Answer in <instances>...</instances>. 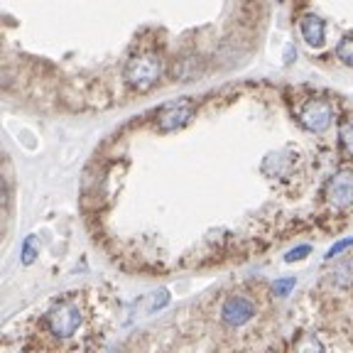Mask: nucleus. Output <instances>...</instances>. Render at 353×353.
<instances>
[{
    "label": "nucleus",
    "mask_w": 353,
    "mask_h": 353,
    "mask_svg": "<svg viewBox=\"0 0 353 353\" xmlns=\"http://www.w3.org/2000/svg\"><path fill=\"white\" fill-rule=\"evenodd\" d=\"M194 118V101L182 96V99L167 101L160 110H157V128L162 132H174L184 128Z\"/></svg>",
    "instance_id": "obj_3"
},
{
    "label": "nucleus",
    "mask_w": 353,
    "mask_h": 353,
    "mask_svg": "<svg viewBox=\"0 0 353 353\" xmlns=\"http://www.w3.org/2000/svg\"><path fill=\"white\" fill-rule=\"evenodd\" d=\"M309 253H312V245H297L294 250L285 253V263H299V260L309 258Z\"/></svg>",
    "instance_id": "obj_15"
},
{
    "label": "nucleus",
    "mask_w": 353,
    "mask_h": 353,
    "mask_svg": "<svg viewBox=\"0 0 353 353\" xmlns=\"http://www.w3.org/2000/svg\"><path fill=\"white\" fill-rule=\"evenodd\" d=\"M326 204L334 211H346L353 206V172L351 170H339L336 174L326 182L324 189Z\"/></svg>",
    "instance_id": "obj_4"
},
{
    "label": "nucleus",
    "mask_w": 353,
    "mask_h": 353,
    "mask_svg": "<svg viewBox=\"0 0 353 353\" xmlns=\"http://www.w3.org/2000/svg\"><path fill=\"white\" fill-rule=\"evenodd\" d=\"M299 123L309 132H324L334 123V105L329 99H309L299 110Z\"/></svg>",
    "instance_id": "obj_5"
},
{
    "label": "nucleus",
    "mask_w": 353,
    "mask_h": 353,
    "mask_svg": "<svg viewBox=\"0 0 353 353\" xmlns=\"http://www.w3.org/2000/svg\"><path fill=\"white\" fill-rule=\"evenodd\" d=\"M339 143H341L343 152H346L348 157H353V118L341 123V128H339Z\"/></svg>",
    "instance_id": "obj_11"
},
{
    "label": "nucleus",
    "mask_w": 353,
    "mask_h": 353,
    "mask_svg": "<svg viewBox=\"0 0 353 353\" xmlns=\"http://www.w3.org/2000/svg\"><path fill=\"white\" fill-rule=\"evenodd\" d=\"M47 329L54 334L57 339H69L74 336L79 331V326H81V309L77 307V304H57V307H52L50 312H47Z\"/></svg>",
    "instance_id": "obj_2"
},
{
    "label": "nucleus",
    "mask_w": 353,
    "mask_h": 353,
    "mask_svg": "<svg viewBox=\"0 0 353 353\" xmlns=\"http://www.w3.org/2000/svg\"><path fill=\"white\" fill-rule=\"evenodd\" d=\"M37 258V250H34V238L25 241V248H22V265H32Z\"/></svg>",
    "instance_id": "obj_16"
},
{
    "label": "nucleus",
    "mask_w": 353,
    "mask_h": 353,
    "mask_svg": "<svg viewBox=\"0 0 353 353\" xmlns=\"http://www.w3.org/2000/svg\"><path fill=\"white\" fill-rule=\"evenodd\" d=\"M336 57L343 64L353 66V37H343L341 42L336 44Z\"/></svg>",
    "instance_id": "obj_13"
},
{
    "label": "nucleus",
    "mask_w": 353,
    "mask_h": 353,
    "mask_svg": "<svg viewBox=\"0 0 353 353\" xmlns=\"http://www.w3.org/2000/svg\"><path fill=\"white\" fill-rule=\"evenodd\" d=\"M167 302H170V292H167V290H154L152 294H148V297L140 299L138 307H145V312L152 314V312H157V309L167 307Z\"/></svg>",
    "instance_id": "obj_9"
},
{
    "label": "nucleus",
    "mask_w": 353,
    "mask_h": 353,
    "mask_svg": "<svg viewBox=\"0 0 353 353\" xmlns=\"http://www.w3.org/2000/svg\"><path fill=\"white\" fill-rule=\"evenodd\" d=\"M348 248H353V236L341 238V241H336V243H334V245H331V248L324 253V260H334V258H339V255H341V253H346Z\"/></svg>",
    "instance_id": "obj_14"
},
{
    "label": "nucleus",
    "mask_w": 353,
    "mask_h": 353,
    "mask_svg": "<svg viewBox=\"0 0 353 353\" xmlns=\"http://www.w3.org/2000/svg\"><path fill=\"white\" fill-rule=\"evenodd\" d=\"M299 34L309 47H321L326 42V22L314 12L299 17Z\"/></svg>",
    "instance_id": "obj_7"
},
{
    "label": "nucleus",
    "mask_w": 353,
    "mask_h": 353,
    "mask_svg": "<svg viewBox=\"0 0 353 353\" xmlns=\"http://www.w3.org/2000/svg\"><path fill=\"white\" fill-rule=\"evenodd\" d=\"M294 285H297L294 277H280V280L272 282V294H275V297H290Z\"/></svg>",
    "instance_id": "obj_12"
},
{
    "label": "nucleus",
    "mask_w": 353,
    "mask_h": 353,
    "mask_svg": "<svg viewBox=\"0 0 353 353\" xmlns=\"http://www.w3.org/2000/svg\"><path fill=\"white\" fill-rule=\"evenodd\" d=\"M331 282L336 287H341V290H351L353 287V258L343 260L341 265H339L336 270H334V275H331Z\"/></svg>",
    "instance_id": "obj_8"
},
{
    "label": "nucleus",
    "mask_w": 353,
    "mask_h": 353,
    "mask_svg": "<svg viewBox=\"0 0 353 353\" xmlns=\"http://www.w3.org/2000/svg\"><path fill=\"white\" fill-rule=\"evenodd\" d=\"M294 353H326L324 343L314 336V334H302L294 343Z\"/></svg>",
    "instance_id": "obj_10"
},
{
    "label": "nucleus",
    "mask_w": 353,
    "mask_h": 353,
    "mask_svg": "<svg viewBox=\"0 0 353 353\" xmlns=\"http://www.w3.org/2000/svg\"><path fill=\"white\" fill-rule=\"evenodd\" d=\"M253 316H255V304L248 297H243V294H233L221 307V321L226 326H231V329L245 326Z\"/></svg>",
    "instance_id": "obj_6"
},
{
    "label": "nucleus",
    "mask_w": 353,
    "mask_h": 353,
    "mask_svg": "<svg viewBox=\"0 0 353 353\" xmlns=\"http://www.w3.org/2000/svg\"><path fill=\"white\" fill-rule=\"evenodd\" d=\"M123 77H125L128 86L135 91H150L162 77V59L152 52H140L128 59Z\"/></svg>",
    "instance_id": "obj_1"
}]
</instances>
